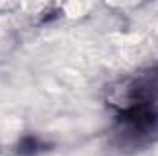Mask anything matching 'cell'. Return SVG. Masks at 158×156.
Masks as SVG:
<instances>
[{
  "label": "cell",
  "mask_w": 158,
  "mask_h": 156,
  "mask_svg": "<svg viewBox=\"0 0 158 156\" xmlns=\"http://www.w3.org/2000/svg\"><path fill=\"white\" fill-rule=\"evenodd\" d=\"M48 149H50V145L46 142H42L39 136H33V134L22 136L19 145H17V153L20 156H39L40 153H44Z\"/></svg>",
  "instance_id": "3"
},
{
  "label": "cell",
  "mask_w": 158,
  "mask_h": 156,
  "mask_svg": "<svg viewBox=\"0 0 158 156\" xmlns=\"http://www.w3.org/2000/svg\"><path fill=\"white\" fill-rule=\"evenodd\" d=\"M109 143L121 154H136L158 143V103L116 112Z\"/></svg>",
  "instance_id": "1"
},
{
  "label": "cell",
  "mask_w": 158,
  "mask_h": 156,
  "mask_svg": "<svg viewBox=\"0 0 158 156\" xmlns=\"http://www.w3.org/2000/svg\"><path fill=\"white\" fill-rule=\"evenodd\" d=\"M105 99L116 112L158 103V64L118 79L107 88Z\"/></svg>",
  "instance_id": "2"
}]
</instances>
